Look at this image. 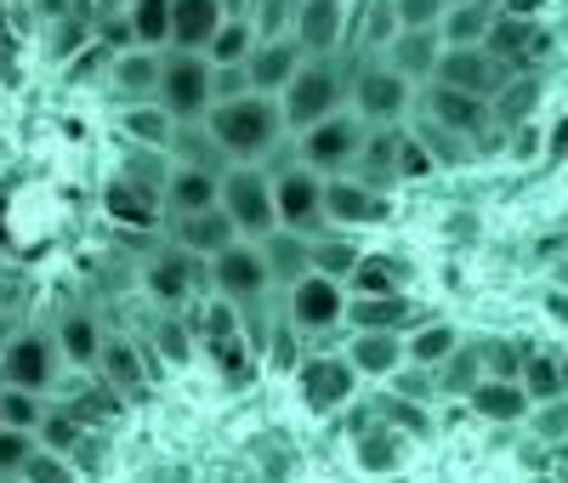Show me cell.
<instances>
[{"instance_id": "obj_24", "label": "cell", "mask_w": 568, "mask_h": 483, "mask_svg": "<svg viewBox=\"0 0 568 483\" xmlns=\"http://www.w3.org/2000/svg\"><path fill=\"white\" fill-rule=\"evenodd\" d=\"M222 205V171H205V165H176L171 171V188H165V217H194V211H211Z\"/></svg>"}, {"instance_id": "obj_21", "label": "cell", "mask_w": 568, "mask_h": 483, "mask_svg": "<svg viewBox=\"0 0 568 483\" xmlns=\"http://www.w3.org/2000/svg\"><path fill=\"white\" fill-rule=\"evenodd\" d=\"M382 58H387L404 80L433 85V74H438V63H444V34H438V29H398Z\"/></svg>"}, {"instance_id": "obj_14", "label": "cell", "mask_w": 568, "mask_h": 483, "mask_svg": "<svg viewBox=\"0 0 568 483\" xmlns=\"http://www.w3.org/2000/svg\"><path fill=\"white\" fill-rule=\"evenodd\" d=\"M324 211H329V233L382 228V222H387V193L364 188L358 177H329V182H324Z\"/></svg>"}, {"instance_id": "obj_6", "label": "cell", "mask_w": 568, "mask_h": 483, "mask_svg": "<svg viewBox=\"0 0 568 483\" xmlns=\"http://www.w3.org/2000/svg\"><path fill=\"white\" fill-rule=\"evenodd\" d=\"M364 142H369V125H364L353 109H342V114H329L324 125L302 131V137H296V154H302V165L318 171V177H353Z\"/></svg>"}, {"instance_id": "obj_17", "label": "cell", "mask_w": 568, "mask_h": 483, "mask_svg": "<svg viewBox=\"0 0 568 483\" xmlns=\"http://www.w3.org/2000/svg\"><path fill=\"white\" fill-rule=\"evenodd\" d=\"M347 359L364 381H393L409 364V335L404 330H353Z\"/></svg>"}, {"instance_id": "obj_44", "label": "cell", "mask_w": 568, "mask_h": 483, "mask_svg": "<svg viewBox=\"0 0 568 483\" xmlns=\"http://www.w3.org/2000/svg\"><path fill=\"white\" fill-rule=\"evenodd\" d=\"M171 171H176V160L171 154H154V149H125V160H120V177L136 182V188H149V193H160V200H165V188H171Z\"/></svg>"}, {"instance_id": "obj_47", "label": "cell", "mask_w": 568, "mask_h": 483, "mask_svg": "<svg viewBox=\"0 0 568 483\" xmlns=\"http://www.w3.org/2000/svg\"><path fill=\"white\" fill-rule=\"evenodd\" d=\"M40 421H45L40 393H23V386H0V426H12V432H40Z\"/></svg>"}, {"instance_id": "obj_52", "label": "cell", "mask_w": 568, "mask_h": 483, "mask_svg": "<svg viewBox=\"0 0 568 483\" xmlns=\"http://www.w3.org/2000/svg\"><path fill=\"white\" fill-rule=\"evenodd\" d=\"M40 450L34 432H12V426H0V477H23L29 455Z\"/></svg>"}, {"instance_id": "obj_37", "label": "cell", "mask_w": 568, "mask_h": 483, "mask_svg": "<svg viewBox=\"0 0 568 483\" xmlns=\"http://www.w3.org/2000/svg\"><path fill=\"white\" fill-rule=\"evenodd\" d=\"M535 109H540V74L524 69V74H511L500 85V97L489 103V125H524Z\"/></svg>"}, {"instance_id": "obj_48", "label": "cell", "mask_w": 568, "mask_h": 483, "mask_svg": "<svg viewBox=\"0 0 568 483\" xmlns=\"http://www.w3.org/2000/svg\"><path fill=\"white\" fill-rule=\"evenodd\" d=\"M484 370L495 375V381H517V375H524V342H511V335H484Z\"/></svg>"}, {"instance_id": "obj_38", "label": "cell", "mask_w": 568, "mask_h": 483, "mask_svg": "<svg viewBox=\"0 0 568 483\" xmlns=\"http://www.w3.org/2000/svg\"><path fill=\"white\" fill-rule=\"evenodd\" d=\"M131 46L171 52V0H131Z\"/></svg>"}, {"instance_id": "obj_1", "label": "cell", "mask_w": 568, "mask_h": 483, "mask_svg": "<svg viewBox=\"0 0 568 483\" xmlns=\"http://www.w3.org/2000/svg\"><path fill=\"white\" fill-rule=\"evenodd\" d=\"M216 149L233 160V165H251V160H267L291 125H284V109L278 97H262V91H245V97H227V103H211L205 114Z\"/></svg>"}, {"instance_id": "obj_56", "label": "cell", "mask_w": 568, "mask_h": 483, "mask_svg": "<svg viewBox=\"0 0 568 483\" xmlns=\"http://www.w3.org/2000/svg\"><path fill=\"white\" fill-rule=\"evenodd\" d=\"M160 353H165L171 364H182L187 353H194V342H187V330H182L176 319H165V324H160Z\"/></svg>"}, {"instance_id": "obj_34", "label": "cell", "mask_w": 568, "mask_h": 483, "mask_svg": "<svg viewBox=\"0 0 568 483\" xmlns=\"http://www.w3.org/2000/svg\"><path fill=\"white\" fill-rule=\"evenodd\" d=\"M103 324L91 319V313H63V324H58V348H63V364H74V370H98V359H103Z\"/></svg>"}, {"instance_id": "obj_49", "label": "cell", "mask_w": 568, "mask_h": 483, "mask_svg": "<svg viewBox=\"0 0 568 483\" xmlns=\"http://www.w3.org/2000/svg\"><path fill=\"white\" fill-rule=\"evenodd\" d=\"M398 279H404V268H393V262H375V256H364L347 290H353V296H398Z\"/></svg>"}, {"instance_id": "obj_10", "label": "cell", "mask_w": 568, "mask_h": 483, "mask_svg": "<svg viewBox=\"0 0 568 483\" xmlns=\"http://www.w3.org/2000/svg\"><path fill=\"white\" fill-rule=\"evenodd\" d=\"M358 381L364 375L353 370L347 353H313V359L296 364V393H302L307 415H336L342 404H353Z\"/></svg>"}, {"instance_id": "obj_15", "label": "cell", "mask_w": 568, "mask_h": 483, "mask_svg": "<svg viewBox=\"0 0 568 483\" xmlns=\"http://www.w3.org/2000/svg\"><path fill=\"white\" fill-rule=\"evenodd\" d=\"M551 29L546 23H529V18H495L489 29V52L511 69V74H524V69H540L551 58Z\"/></svg>"}, {"instance_id": "obj_4", "label": "cell", "mask_w": 568, "mask_h": 483, "mask_svg": "<svg viewBox=\"0 0 568 483\" xmlns=\"http://www.w3.org/2000/svg\"><path fill=\"white\" fill-rule=\"evenodd\" d=\"M222 211L233 217L240 239H251V245H262L267 233H278L273 171H262V165H227L222 171Z\"/></svg>"}, {"instance_id": "obj_60", "label": "cell", "mask_w": 568, "mask_h": 483, "mask_svg": "<svg viewBox=\"0 0 568 483\" xmlns=\"http://www.w3.org/2000/svg\"><path fill=\"white\" fill-rule=\"evenodd\" d=\"M529 483H557V477H529Z\"/></svg>"}, {"instance_id": "obj_22", "label": "cell", "mask_w": 568, "mask_h": 483, "mask_svg": "<svg viewBox=\"0 0 568 483\" xmlns=\"http://www.w3.org/2000/svg\"><path fill=\"white\" fill-rule=\"evenodd\" d=\"M171 239L182 251H194V256H222L227 245H240V228H233V217L222 211V205H211V211H194V217H176L171 222Z\"/></svg>"}, {"instance_id": "obj_36", "label": "cell", "mask_w": 568, "mask_h": 483, "mask_svg": "<svg viewBox=\"0 0 568 483\" xmlns=\"http://www.w3.org/2000/svg\"><path fill=\"white\" fill-rule=\"evenodd\" d=\"M455 348H460V330L444 324V319H420V324L409 330V364H415V370H444Z\"/></svg>"}, {"instance_id": "obj_7", "label": "cell", "mask_w": 568, "mask_h": 483, "mask_svg": "<svg viewBox=\"0 0 568 483\" xmlns=\"http://www.w3.org/2000/svg\"><path fill=\"white\" fill-rule=\"evenodd\" d=\"M0 370H7V386H23V393H52V381L63 370V348L58 330L23 324L7 348H0Z\"/></svg>"}, {"instance_id": "obj_51", "label": "cell", "mask_w": 568, "mask_h": 483, "mask_svg": "<svg viewBox=\"0 0 568 483\" xmlns=\"http://www.w3.org/2000/svg\"><path fill=\"white\" fill-rule=\"evenodd\" d=\"M529 426H535V444H568V393L551 399V404H535L529 410Z\"/></svg>"}, {"instance_id": "obj_26", "label": "cell", "mask_w": 568, "mask_h": 483, "mask_svg": "<svg viewBox=\"0 0 568 483\" xmlns=\"http://www.w3.org/2000/svg\"><path fill=\"white\" fill-rule=\"evenodd\" d=\"M262 262H267V273H273L278 290H291V284H302V279L313 273V239L278 228V233L262 239Z\"/></svg>"}, {"instance_id": "obj_57", "label": "cell", "mask_w": 568, "mask_h": 483, "mask_svg": "<svg viewBox=\"0 0 568 483\" xmlns=\"http://www.w3.org/2000/svg\"><path fill=\"white\" fill-rule=\"evenodd\" d=\"M245 91H251V69H216V103L245 97Z\"/></svg>"}, {"instance_id": "obj_54", "label": "cell", "mask_w": 568, "mask_h": 483, "mask_svg": "<svg viewBox=\"0 0 568 483\" xmlns=\"http://www.w3.org/2000/svg\"><path fill=\"white\" fill-rule=\"evenodd\" d=\"M404 29H438V18L449 12V0H393Z\"/></svg>"}, {"instance_id": "obj_35", "label": "cell", "mask_w": 568, "mask_h": 483, "mask_svg": "<svg viewBox=\"0 0 568 483\" xmlns=\"http://www.w3.org/2000/svg\"><path fill=\"white\" fill-rule=\"evenodd\" d=\"M484 381H489L484 348H478V342H460V348L449 353V364L438 370V399H471Z\"/></svg>"}, {"instance_id": "obj_58", "label": "cell", "mask_w": 568, "mask_h": 483, "mask_svg": "<svg viewBox=\"0 0 568 483\" xmlns=\"http://www.w3.org/2000/svg\"><path fill=\"white\" fill-rule=\"evenodd\" d=\"M551 12V0H500V18H529V23H540Z\"/></svg>"}, {"instance_id": "obj_39", "label": "cell", "mask_w": 568, "mask_h": 483, "mask_svg": "<svg viewBox=\"0 0 568 483\" xmlns=\"http://www.w3.org/2000/svg\"><path fill=\"white\" fill-rule=\"evenodd\" d=\"M256 46H262V34H256L251 18H227V23L216 29V40H211L205 58H211V69H245Z\"/></svg>"}, {"instance_id": "obj_40", "label": "cell", "mask_w": 568, "mask_h": 483, "mask_svg": "<svg viewBox=\"0 0 568 483\" xmlns=\"http://www.w3.org/2000/svg\"><path fill=\"white\" fill-rule=\"evenodd\" d=\"M171 160H176V165H205V171H227V154L216 149V137H211V125H205V120H182V125H176Z\"/></svg>"}, {"instance_id": "obj_33", "label": "cell", "mask_w": 568, "mask_h": 483, "mask_svg": "<svg viewBox=\"0 0 568 483\" xmlns=\"http://www.w3.org/2000/svg\"><path fill=\"white\" fill-rule=\"evenodd\" d=\"M495 7H478V0H449V12L438 18V34L444 46L455 52V46H489V29H495Z\"/></svg>"}, {"instance_id": "obj_13", "label": "cell", "mask_w": 568, "mask_h": 483, "mask_svg": "<svg viewBox=\"0 0 568 483\" xmlns=\"http://www.w3.org/2000/svg\"><path fill=\"white\" fill-rule=\"evenodd\" d=\"M142 284H149V296H154V302L182 308L187 296H194V290L211 284V262L194 256V251H182V245H171V251L149 256V268H142Z\"/></svg>"}, {"instance_id": "obj_29", "label": "cell", "mask_w": 568, "mask_h": 483, "mask_svg": "<svg viewBox=\"0 0 568 483\" xmlns=\"http://www.w3.org/2000/svg\"><path fill=\"white\" fill-rule=\"evenodd\" d=\"M398 137H404V125H387V131H369V142H364V154H358V165H353V177L364 182V188H375V193H387V188H398L404 177H398Z\"/></svg>"}, {"instance_id": "obj_28", "label": "cell", "mask_w": 568, "mask_h": 483, "mask_svg": "<svg viewBox=\"0 0 568 483\" xmlns=\"http://www.w3.org/2000/svg\"><path fill=\"white\" fill-rule=\"evenodd\" d=\"M409 137L426 149V160H433L438 171H460V165H471V154H478V142L471 137H460V131H449V125H438V120H426L420 109H415V120H409Z\"/></svg>"}, {"instance_id": "obj_2", "label": "cell", "mask_w": 568, "mask_h": 483, "mask_svg": "<svg viewBox=\"0 0 568 483\" xmlns=\"http://www.w3.org/2000/svg\"><path fill=\"white\" fill-rule=\"evenodd\" d=\"M353 103V63L347 58H307L302 74L284 85L278 109H284V125H291L296 137L324 125L329 114H342Z\"/></svg>"}, {"instance_id": "obj_11", "label": "cell", "mask_w": 568, "mask_h": 483, "mask_svg": "<svg viewBox=\"0 0 568 483\" xmlns=\"http://www.w3.org/2000/svg\"><path fill=\"white\" fill-rule=\"evenodd\" d=\"M267 284H273V273L262 262V245H251V239H240V245H227L222 256H211V290L222 302H233V308L262 302Z\"/></svg>"}, {"instance_id": "obj_53", "label": "cell", "mask_w": 568, "mask_h": 483, "mask_svg": "<svg viewBox=\"0 0 568 483\" xmlns=\"http://www.w3.org/2000/svg\"><path fill=\"white\" fill-rule=\"evenodd\" d=\"M23 483H80V477H74V461H69V455L34 450L29 466H23Z\"/></svg>"}, {"instance_id": "obj_19", "label": "cell", "mask_w": 568, "mask_h": 483, "mask_svg": "<svg viewBox=\"0 0 568 483\" xmlns=\"http://www.w3.org/2000/svg\"><path fill=\"white\" fill-rule=\"evenodd\" d=\"M227 23V0H171V52H211Z\"/></svg>"}, {"instance_id": "obj_46", "label": "cell", "mask_w": 568, "mask_h": 483, "mask_svg": "<svg viewBox=\"0 0 568 483\" xmlns=\"http://www.w3.org/2000/svg\"><path fill=\"white\" fill-rule=\"evenodd\" d=\"M375 410H382V421H387L393 432H404V439H433V410H426V404L387 393V399L375 404Z\"/></svg>"}, {"instance_id": "obj_42", "label": "cell", "mask_w": 568, "mask_h": 483, "mask_svg": "<svg viewBox=\"0 0 568 483\" xmlns=\"http://www.w3.org/2000/svg\"><path fill=\"white\" fill-rule=\"evenodd\" d=\"M358 262H364V251L353 245L347 233H324V239H313V273L336 279V284H353Z\"/></svg>"}, {"instance_id": "obj_5", "label": "cell", "mask_w": 568, "mask_h": 483, "mask_svg": "<svg viewBox=\"0 0 568 483\" xmlns=\"http://www.w3.org/2000/svg\"><path fill=\"white\" fill-rule=\"evenodd\" d=\"M154 103L171 109V120H205L211 103H216V69H211V58L205 52H165Z\"/></svg>"}, {"instance_id": "obj_16", "label": "cell", "mask_w": 568, "mask_h": 483, "mask_svg": "<svg viewBox=\"0 0 568 483\" xmlns=\"http://www.w3.org/2000/svg\"><path fill=\"white\" fill-rule=\"evenodd\" d=\"M307 58H342L347 46V0H302L296 7V29Z\"/></svg>"}, {"instance_id": "obj_25", "label": "cell", "mask_w": 568, "mask_h": 483, "mask_svg": "<svg viewBox=\"0 0 568 483\" xmlns=\"http://www.w3.org/2000/svg\"><path fill=\"white\" fill-rule=\"evenodd\" d=\"M103 211H109L120 228H142V233L165 222V200H160V193L125 182L120 171H114V177H109V188H103Z\"/></svg>"}, {"instance_id": "obj_50", "label": "cell", "mask_w": 568, "mask_h": 483, "mask_svg": "<svg viewBox=\"0 0 568 483\" xmlns=\"http://www.w3.org/2000/svg\"><path fill=\"white\" fill-rule=\"evenodd\" d=\"M296 7L302 0H251V23H256V34L262 40H273V34H291L296 29Z\"/></svg>"}, {"instance_id": "obj_32", "label": "cell", "mask_w": 568, "mask_h": 483, "mask_svg": "<svg viewBox=\"0 0 568 483\" xmlns=\"http://www.w3.org/2000/svg\"><path fill=\"white\" fill-rule=\"evenodd\" d=\"M347 324L353 330H415V302L404 296V290H398V296H353L347 302Z\"/></svg>"}, {"instance_id": "obj_31", "label": "cell", "mask_w": 568, "mask_h": 483, "mask_svg": "<svg viewBox=\"0 0 568 483\" xmlns=\"http://www.w3.org/2000/svg\"><path fill=\"white\" fill-rule=\"evenodd\" d=\"M98 375L109 381V393H142L149 386V370H142V348L131 335H109L103 342V359H98Z\"/></svg>"}, {"instance_id": "obj_23", "label": "cell", "mask_w": 568, "mask_h": 483, "mask_svg": "<svg viewBox=\"0 0 568 483\" xmlns=\"http://www.w3.org/2000/svg\"><path fill=\"white\" fill-rule=\"evenodd\" d=\"M160 69H165V52H114L109 63V91L125 97V109L131 103H154V91H160Z\"/></svg>"}, {"instance_id": "obj_55", "label": "cell", "mask_w": 568, "mask_h": 483, "mask_svg": "<svg viewBox=\"0 0 568 483\" xmlns=\"http://www.w3.org/2000/svg\"><path fill=\"white\" fill-rule=\"evenodd\" d=\"M438 165L433 160H426V149H420V142L409 137V125H404V137H398V177L404 182H420V177H433Z\"/></svg>"}, {"instance_id": "obj_8", "label": "cell", "mask_w": 568, "mask_h": 483, "mask_svg": "<svg viewBox=\"0 0 568 483\" xmlns=\"http://www.w3.org/2000/svg\"><path fill=\"white\" fill-rule=\"evenodd\" d=\"M324 182L318 171H307L302 160L273 171V193H278V228L291 233H307V239H324L329 233V211H324Z\"/></svg>"}, {"instance_id": "obj_20", "label": "cell", "mask_w": 568, "mask_h": 483, "mask_svg": "<svg viewBox=\"0 0 568 483\" xmlns=\"http://www.w3.org/2000/svg\"><path fill=\"white\" fill-rule=\"evenodd\" d=\"M420 114L449 125V131H460V137H471V142L489 131V103H484V97H466V91H449V85H426Z\"/></svg>"}, {"instance_id": "obj_18", "label": "cell", "mask_w": 568, "mask_h": 483, "mask_svg": "<svg viewBox=\"0 0 568 483\" xmlns=\"http://www.w3.org/2000/svg\"><path fill=\"white\" fill-rule=\"evenodd\" d=\"M302 63H307V52H302V40L296 34H273V40H262L256 52H251V91H262V97H284V85H291L296 74H302Z\"/></svg>"}, {"instance_id": "obj_27", "label": "cell", "mask_w": 568, "mask_h": 483, "mask_svg": "<svg viewBox=\"0 0 568 483\" xmlns=\"http://www.w3.org/2000/svg\"><path fill=\"white\" fill-rule=\"evenodd\" d=\"M176 125H182V120H171V109H160V103H131V109L120 114V137H125V149H154V154H171Z\"/></svg>"}, {"instance_id": "obj_30", "label": "cell", "mask_w": 568, "mask_h": 483, "mask_svg": "<svg viewBox=\"0 0 568 483\" xmlns=\"http://www.w3.org/2000/svg\"><path fill=\"white\" fill-rule=\"evenodd\" d=\"M466 404H471V415H484L495 426H517V421H529V410H535V399L524 393V381H495V375Z\"/></svg>"}, {"instance_id": "obj_41", "label": "cell", "mask_w": 568, "mask_h": 483, "mask_svg": "<svg viewBox=\"0 0 568 483\" xmlns=\"http://www.w3.org/2000/svg\"><path fill=\"white\" fill-rule=\"evenodd\" d=\"M524 393L535 399V404H551V399H562L568 393V375H562V364H557V353H546V348H529L524 353Z\"/></svg>"}, {"instance_id": "obj_12", "label": "cell", "mask_w": 568, "mask_h": 483, "mask_svg": "<svg viewBox=\"0 0 568 483\" xmlns=\"http://www.w3.org/2000/svg\"><path fill=\"white\" fill-rule=\"evenodd\" d=\"M511 80V69L489 52V46H444V63L433 74V85H449V91H466V97H484V103H495L500 85Z\"/></svg>"}, {"instance_id": "obj_59", "label": "cell", "mask_w": 568, "mask_h": 483, "mask_svg": "<svg viewBox=\"0 0 568 483\" xmlns=\"http://www.w3.org/2000/svg\"><path fill=\"white\" fill-rule=\"evenodd\" d=\"M478 7H495V12H500V0H478Z\"/></svg>"}, {"instance_id": "obj_45", "label": "cell", "mask_w": 568, "mask_h": 483, "mask_svg": "<svg viewBox=\"0 0 568 483\" xmlns=\"http://www.w3.org/2000/svg\"><path fill=\"white\" fill-rule=\"evenodd\" d=\"M40 450H52V455H80V439H85V426H80V415L74 410H45V421H40Z\"/></svg>"}, {"instance_id": "obj_43", "label": "cell", "mask_w": 568, "mask_h": 483, "mask_svg": "<svg viewBox=\"0 0 568 483\" xmlns=\"http://www.w3.org/2000/svg\"><path fill=\"white\" fill-rule=\"evenodd\" d=\"M404 432H393L387 421L382 426H364V432H353V455H358V466H369V472H387V466H398V455H404Z\"/></svg>"}, {"instance_id": "obj_3", "label": "cell", "mask_w": 568, "mask_h": 483, "mask_svg": "<svg viewBox=\"0 0 568 483\" xmlns=\"http://www.w3.org/2000/svg\"><path fill=\"white\" fill-rule=\"evenodd\" d=\"M415 80H404L387 58H364L353 69V114L369 131H387V125H409L415 120Z\"/></svg>"}, {"instance_id": "obj_9", "label": "cell", "mask_w": 568, "mask_h": 483, "mask_svg": "<svg viewBox=\"0 0 568 483\" xmlns=\"http://www.w3.org/2000/svg\"><path fill=\"white\" fill-rule=\"evenodd\" d=\"M347 302H353L347 284L324 279V273H307L302 284L284 290V324H291L296 335H324V330L347 324Z\"/></svg>"}]
</instances>
